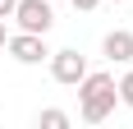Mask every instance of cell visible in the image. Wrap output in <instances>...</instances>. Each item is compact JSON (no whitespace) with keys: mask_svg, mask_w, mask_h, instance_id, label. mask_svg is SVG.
<instances>
[{"mask_svg":"<svg viewBox=\"0 0 133 129\" xmlns=\"http://www.w3.org/2000/svg\"><path fill=\"white\" fill-rule=\"evenodd\" d=\"M74 88H78V115L87 125H101L115 111V102H119L115 97V74H106V69H87Z\"/></svg>","mask_w":133,"mask_h":129,"instance_id":"obj_1","label":"cell"},{"mask_svg":"<svg viewBox=\"0 0 133 129\" xmlns=\"http://www.w3.org/2000/svg\"><path fill=\"white\" fill-rule=\"evenodd\" d=\"M5 51H9L18 64H41L46 55H51V46H46L41 32H9V37H5Z\"/></svg>","mask_w":133,"mask_h":129,"instance_id":"obj_3","label":"cell"},{"mask_svg":"<svg viewBox=\"0 0 133 129\" xmlns=\"http://www.w3.org/2000/svg\"><path fill=\"white\" fill-rule=\"evenodd\" d=\"M5 37H9V32H5V19H0V51H5Z\"/></svg>","mask_w":133,"mask_h":129,"instance_id":"obj_10","label":"cell"},{"mask_svg":"<svg viewBox=\"0 0 133 129\" xmlns=\"http://www.w3.org/2000/svg\"><path fill=\"white\" fill-rule=\"evenodd\" d=\"M37 125H41V129H64V125H69V111H55V106H51V111L37 115Z\"/></svg>","mask_w":133,"mask_h":129,"instance_id":"obj_6","label":"cell"},{"mask_svg":"<svg viewBox=\"0 0 133 129\" xmlns=\"http://www.w3.org/2000/svg\"><path fill=\"white\" fill-rule=\"evenodd\" d=\"M110 5H129V0H110Z\"/></svg>","mask_w":133,"mask_h":129,"instance_id":"obj_11","label":"cell"},{"mask_svg":"<svg viewBox=\"0 0 133 129\" xmlns=\"http://www.w3.org/2000/svg\"><path fill=\"white\" fill-rule=\"evenodd\" d=\"M69 5H74V9H83V14H92L96 5H101V0H69Z\"/></svg>","mask_w":133,"mask_h":129,"instance_id":"obj_8","label":"cell"},{"mask_svg":"<svg viewBox=\"0 0 133 129\" xmlns=\"http://www.w3.org/2000/svg\"><path fill=\"white\" fill-rule=\"evenodd\" d=\"M14 23H18V32H51L55 23V9H51V0H14V14H9Z\"/></svg>","mask_w":133,"mask_h":129,"instance_id":"obj_2","label":"cell"},{"mask_svg":"<svg viewBox=\"0 0 133 129\" xmlns=\"http://www.w3.org/2000/svg\"><path fill=\"white\" fill-rule=\"evenodd\" d=\"M115 97H119V106H133V69L115 83Z\"/></svg>","mask_w":133,"mask_h":129,"instance_id":"obj_7","label":"cell"},{"mask_svg":"<svg viewBox=\"0 0 133 129\" xmlns=\"http://www.w3.org/2000/svg\"><path fill=\"white\" fill-rule=\"evenodd\" d=\"M14 14V0H0V19H9Z\"/></svg>","mask_w":133,"mask_h":129,"instance_id":"obj_9","label":"cell"},{"mask_svg":"<svg viewBox=\"0 0 133 129\" xmlns=\"http://www.w3.org/2000/svg\"><path fill=\"white\" fill-rule=\"evenodd\" d=\"M101 55H106L110 64H129L133 60V32H129V28L106 32V37H101Z\"/></svg>","mask_w":133,"mask_h":129,"instance_id":"obj_5","label":"cell"},{"mask_svg":"<svg viewBox=\"0 0 133 129\" xmlns=\"http://www.w3.org/2000/svg\"><path fill=\"white\" fill-rule=\"evenodd\" d=\"M46 60H51V78H55V83H64V88H74V83L87 74V55H78L74 46H64V51H51Z\"/></svg>","mask_w":133,"mask_h":129,"instance_id":"obj_4","label":"cell"}]
</instances>
